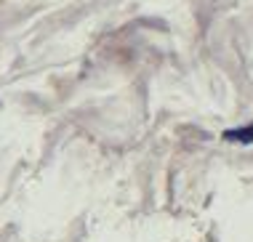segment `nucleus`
Returning a JSON list of instances; mask_svg holds the SVG:
<instances>
[{
	"label": "nucleus",
	"mask_w": 253,
	"mask_h": 242,
	"mask_svg": "<svg viewBox=\"0 0 253 242\" xmlns=\"http://www.w3.org/2000/svg\"><path fill=\"white\" fill-rule=\"evenodd\" d=\"M224 138H227V141L253 144V122H251V125H243V128H232V130H224Z\"/></svg>",
	"instance_id": "f257e3e1"
}]
</instances>
